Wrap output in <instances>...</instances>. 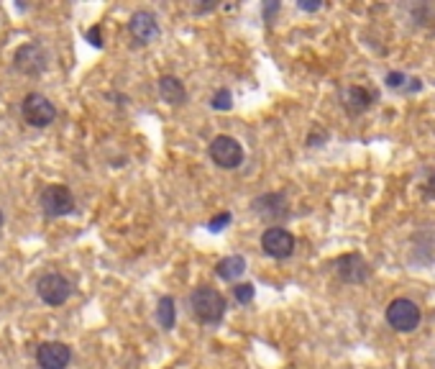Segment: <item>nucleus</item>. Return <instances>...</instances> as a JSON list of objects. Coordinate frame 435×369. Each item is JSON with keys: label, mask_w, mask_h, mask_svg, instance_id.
Masks as SVG:
<instances>
[{"label": "nucleus", "mask_w": 435, "mask_h": 369, "mask_svg": "<svg viewBox=\"0 0 435 369\" xmlns=\"http://www.w3.org/2000/svg\"><path fill=\"white\" fill-rule=\"evenodd\" d=\"M341 106L348 115H361L371 106V95L361 85H348V88L341 90Z\"/></svg>", "instance_id": "obj_13"}, {"label": "nucleus", "mask_w": 435, "mask_h": 369, "mask_svg": "<svg viewBox=\"0 0 435 369\" xmlns=\"http://www.w3.org/2000/svg\"><path fill=\"white\" fill-rule=\"evenodd\" d=\"M422 195H425V198H435V169L430 172L428 182H425V188H422Z\"/></svg>", "instance_id": "obj_22"}, {"label": "nucleus", "mask_w": 435, "mask_h": 369, "mask_svg": "<svg viewBox=\"0 0 435 369\" xmlns=\"http://www.w3.org/2000/svg\"><path fill=\"white\" fill-rule=\"evenodd\" d=\"M210 106H213V110H231V106H233V95H231V90L228 88L215 90Z\"/></svg>", "instance_id": "obj_17"}, {"label": "nucleus", "mask_w": 435, "mask_h": 369, "mask_svg": "<svg viewBox=\"0 0 435 369\" xmlns=\"http://www.w3.org/2000/svg\"><path fill=\"white\" fill-rule=\"evenodd\" d=\"M87 41H90V44H93V47H98V49L103 47L100 26H93V28H87Z\"/></svg>", "instance_id": "obj_21"}, {"label": "nucleus", "mask_w": 435, "mask_h": 369, "mask_svg": "<svg viewBox=\"0 0 435 369\" xmlns=\"http://www.w3.org/2000/svg\"><path fill=\"white\" fill-rule=\"evenodd\" d=\"M243 272H246V259H243L241 254L226 256V259H221L218 267H215V275L221 277V280H226V282L238 280Z\"/></svg>", "instance_id": "obj_15"}, {"label": "nucleus", "mask_w": 435, "mask_h": 369, "mask_svg": "<svg viewBox=\"0 0 435 369\" xmlns=\"http://www.w3.org/2000/svg\"><path fill=\"white\" fill-rule=\"evenodd\" d=\"M323 141H325V131H315L308 136V147H320Z\"/></svg>", "instance_id": "obj_23"}, {"label": "nucleus", "mask_w": 435, "mask_h": 369, "mask_svg": "<svg viewBox=\"0 0 435 369\" xmlns=\"http://www.w3.org/2000/svg\"><path fill=\"white\" fill-rule=\"evenodd\" d=\"M72 362V349L62 341H44L36 349V364L39 369H67Z\"/></svg>", "instance_id": "obj_9"}, {"label": "nucleus", "mask_w": 435, "mask_h": 369, "mask_svg": "<svg viewBox=\"0 0 435 369\" xmlns=\"http://www.w3.org/2000/svg\"><path fill=\"white\" fill-rule=\"evenodd\" d=\"M254 213L267 218V221H277V218H284L289 213L287 200L282 193H272V195H261L254 200Z\"/></svg>", "instance_id": "obj_12"}, {"label": "nucleus", "mask_w": 435, "mask_h": 369, "mask_svg": "<svg viewBox=\"0 0 435 369\" xmlns=\"http://www.w3.org/2000/svg\"><path fill=\"white\" fill-rule=\"evenodd\" d=\"M254 295H256V288L251 282H238L233 288V297L241 302V305H248V302L254 300Z\"/></svg>", "instance_id": "obj_18"}, {"label": "nucleus", "mask_w": 435, "mask_h": 369, "mask_svg": "<svg viewBox=\"0 0 435 369\" xmlns=\"http://www.w3.org/2000/svg\"><path fill=\"white\" fill-rule=\"evenodd\" d=\"M295 236L289 234L287 229H282V226H272V229L261 234V249L272 259H287V256H292L295 254Z\"/></svg>", "instance_id": "obj_8"}, {"label": "nucleus", "mask_w": 435, "mask_h": 369, "mask_svg": "<svg viewBox=\"0 0 435 369\" xmlns=\"http://www.w3.org/2000/svg\"><path fill=\"white\" fill-rule=\"evenodd\" d=\"M36 295L47 305H54V308L64 305L69 300V295H72V282L64 275H59V272H47L36 282Z\"/></svg>", "instance_id": "obj_5"}, {"label": "nucleus", "mask_w": 435, "mask_h": 369, "mask_svg": "<svg viewBox=\"0 0 435 369\" xmlns=\"http://www.w3.org/2000/svg\"><path fill=\"white\" fill-rule=\"evenodd\" d=\"M320 0H313V3H310V0H300V8L302 11H320Z\"/></svg>", "instance_id": "obj_24"}, {"label": "nucleus", "mask_w": 435, "mask_h": 369, "mask_svg": "<svg viewBox=\"0 0 435 369\" xmlns=\"http://www.w3.org/2000/svg\"><path fill=\"white\" fill-rule=\"evenodd\" d=\"M387 323L400 334H410L415 331L422 321V310L417 308V302L407 300V297H397L387 305Z\"/></svg>", "instance_id": "obj_2"}, {"label": "nucleus", "mask_w": 435, "mask_h": 369, "mask_svg": "<svg viewBox=\"0 0 435 369\" xmlns=\"http://www.w3.org/2000/svg\"><path fill=\"white\" fill-rule=\"evenodd\" d=\"M402 82H405V74L402 72H389L387 74V88L389 90H400Z\"/></svg>", "instance_id": "obj_20"}, {"label": "nucleus", "mask_w": 435, "mask_h": 369, "mask_svg": "<svg viewBox=\"0 0 435 369\" xmlns=\"http://www.w3.org/2000/svg\"><path fill=\"white\" fill-rule=\"evenodd\" d=\"M39 205L47 218H62L74 210V195L67 185H47L39 195Z\"/></svg>", "instance_id": "obj_3"}, {"label": "nucleus", "mask_w": 435, "mask_h": 369, "mask_svg": "<svg viewBox=\"0 0 435 369\" xmlns=\"http://www.w3.org/2000/svg\"><path fill=\"white\" fill-rule=\"evenodd\" d=\"M210 159L221 169H236L243 161V147L233 136H215L210 141Z\"/></svg>", "instance_id": "obj_6"}, {"label": "nucleus", "mask_w": 435, "mask_h": 369, "mask_svg": "<svg viewBox=\"0 0 435 369\" xmlns=\"http://www.w3.org/2000/svg\"><path fill=\"white\" fill-rule=\"evenodd\" d=\"M21 113H23V121H26L28 126L47 128V126H52L54 118H57V108H54V103L49 101V98H44V95L28 93L26 98H23V103H21Z\"/></svg>", "instance_id": "obj_4"}, {"label": "nucleus", "mask_w": 435, "mask_h": 369, "mask_svg": "<svg viewBox=\"0 0 435 369\" xmlns=\"http://www.w3.org/2000/svg\"><path fill=\"white\" fill-rule=\"evenodd\" d=\"M47 64H49V54L39 41H31V44L18 47V52H16V57H13V67L18 69V72L28 74V77L41 74L47 69Z\"/></svg>", "instance_id": "obj_7"}, {"label": "nucleus", "mask_w": 435, "mask_h": 369, "mask_svg": "<svg viewBox=\"0 0 435 369\" xmlns=\"http://www.w3.org/2000/svg\"><path fill=\"white\" fill-rule=\"evenodd\" d=\"M228 223H231V213H218L215 215V218H210V223H208V229L213 231V234H221L223 229H226Z\"/></svg>", "instance_id": "obj_19"}, {"label": "nucleus", "mask_w": 435, "mask_h": 369, "mask_svg": "<svg viewBox=\"0 0 435 369\" xmlns=\"http://www.w3.org/2000/svg\"><path fill=\"white\" fill-rule=\"evenodd\" d=\"M128 31L134 36L136 44L146 47L151 41L159 39V23H156V16L149 13V11H136L128 21Z\"/></svg>", "instance_id": "obj_11"}, {"label": "nucleus", "mask_w": 435, "mask_h": 369, "mask_svg": "<svg viewBox=\"0 0 435 369\" xmlns=\"http://www.w3.org/2000/svg\"><path fill=\"white\" fill-rule=\"evenodd\" d=\"M156 321L164 331H172L174 323H177V308H174V300L169 295H164L156 305Z\"/></svg>", "instance_id": "obj_16"}, {"label": "nucleus", "mask_w": 435, "mask_h": 369, "mask_svg": "<svg viewBox=\"0 0 435 369\" xmlns=\"http://www.w3.org/2000/svg\"><path fill=\"white\" fill-rule=\"evenodd\" d=\"M3 221H6V218H3V210H0V226H3Z\"/></svg>", "instance_id": "obj_25"}, {"label": "nucleus", "mask_w": 435, "mask_h": 369, "mask_svg": "<svg viewBox=\"0 0 435 369\" xmlns=\"http://www.w3.org/2000/svg\"><path fill=\"white\" fill-rule=\"evenodd\" d=\"M335 272H338V277H341L343 282H348V285H364V282L369 280V275H371V267H369V262L364 259L361 254H343L338 262H335Z\"/></svg>", "instance_id": "obj_10"}, {"label": "nucleus", "mask_w": 435, "mask_h": 369, "mask_svg": "<svg viewBox=\"0 0 435 369\" xmlns=\"http://www.w3.org/2000/svg\"><path fill=\"white\" fill-rule=\"evenodd\" d=\"M159 95L161 101H167L169 106H185V101H187V90H185L182 80L172 77V74H164L159 80Z\"/></svg>", "instance_id": "obj_14"}, {"label": "nucleus", "mask_w": 435, "mask_h": 369, "mask_svg": "<svg viewBox=\"0 0 435 369\" xmlns=\"http://www.w3.org/2000/svg\"><path fill=\"white\" fill-rule=\"evenodd\" d=\"M190 308H192L195 318L205 326H213V323H221L226 316V297L213 288H197L190 295Z\"/></svg>", "instance_id": "obj_1"}]
</instances>
